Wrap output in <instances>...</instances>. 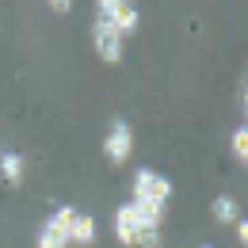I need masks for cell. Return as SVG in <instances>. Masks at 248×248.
I'll return each mask as SVG.
<instances>
[{"mask_svg":"<svg viewBox=\"0 0 248 248\" xmlns=\"http://www.w3.org/2000/svg\"><path fill=\"white\" fill-rule=\"evenodd\" d=\"M77 217V206H58L50 221L38 229V248H73L69 245V225Z\"/></svg>","mask_w":248,"mask_h":248,"instance_id":"cell-4","label":"cell"},{"mask_svg":"<svg viewBox=\"0 0 248 248\" xmlns=\"http://www.w3.org/2000/svg\"><path fill=\"white\" fill-rule=\"evenodd\" d=\"M130 153H134V130H130V123L126 119H111L107 138H103V156L111 164H123V160H130Z\"/></svg>","mask_w":248,"mask_h":248,"instance_id":"cell-5","label":"cell"},{"mask_svg":"<svg viewBox=\"0 0 248 248\" xmlns=\"http://www.w3.org/2000/svg\"><path fill=\"white\" fill-rule=\"evenodd\" d=\"M233 153H237V164H245V160H248V130H245V126L233 130Z\"/></svg>","mask_w":248,"mask_h":248,"instance_id":"cell-10","label":"cell"},{"mask_svg":"<svg viewBox=\"0 0 248 248\" xmlns=\"http://www.w3.org/2000/svg\"><path fill=\"white\" fill-rule=\"evenodd\" d=\"M95 19L111 23L123 38L130 31H138V23H141V16H138V8H134L130 0H99V4H95Z\"/></svg>","mask_w":248,"mask_h":248,"instance_id":"cell-3","label":"cell"},{"mask_svg":"<svg viewBox=\"0 0 248 248\" xmlns=\"http://www.w3.org/2000/svg\"><path fill=\"white\" fill-rule=\"evenodd\" d=\"M214 217L221 221V225H233V221L241 217V210H237V199H233V195H217V199H214Z\"/></svg>","mask_w":248,"mask_h":248,"instance_id":"cell-9","label":"cell"},{"mask_svg":"<svg viewBox=\"0 0 248 248\" xmlns=\"http://www.w3.org/2000/svg\"><path fill=\"white\" fill-rule=\"evenodd\" d=\"M206 248H214V245H206Z\"/></svg>","mask_w":248,"mask_h":248,"instance_id":"cell-12","label":"cell"},{"mask_svg":"<svg viewBox=\"0 0 248 248\" xmlns=\"http://www.w3.org/2000/svg\"><path fill=\"white\" fill-rule=\"evenodd\" d=\"M233 225H237V237H241V245H245V241H248V225H245V217H237Z\"/></svg>","mask_w":248,"mask_h":248,"instance_id":"cell-11","label":"cell"},{"mask_svg":"<svg viewBox=\"0 0 248 248\" xmlns=\"http://www.w3.org/2000/svg\"><path fill=\"white\" fill-rule=\"evenodd\" d=\"M0 176L12 187L23 184V156L16 153V149H4V153H0Z\"/></svg>","mask_w":248,"mask_h":248,"instance_id":"cell-7","label":"cell"},{"mask_svg":"<svg viewBox=\"0 0 248 248\" xmlns=\"http://www.w3.org/2000/svg\"><path fill=\"white\" fill-rule=\"evenodd\" d=\"M130 195H134L130 202L149 217V221L160 225V221H164V206H168V195H172V180L160 176V172H153V168H138Z\"/></svg>","mask_w":248,"mask_h":248,"instance_id":"cell-1","label":"cell"},{"mask_svg":"<svg viewBox=\"0 0 248 248\" xmlns=\"http://www.w3.org/2000/svg\"><path fill=\"white\" fill-rule=\"evenodd\" d=\"M115 241L123 248H160V225L149 221L134 202L115 210Z\"/></svg>","mask_w":248,"mask_h":248,"instance_id":"cell-2","label":"cell"},{"mask_svg":"<svg viewBox=\"0 0 248 248\" xmlns=\"http://www.w3.org/2000/svg\"><path fill=\"white\" fill-rule=\"evenodd\" d=\"M92 42H95V54H99V62H107V65H119V62H123V34L115 31L111 23L95 19Z\"/></svg>","mask_w":248,"mask_h":248,"instance_id":"cell-6","label":"cell"},{"mask_svg":"<svg viewBox=\"0 0 248 248\" xmlns=\"http://www.w3.org/2000/svg\"><path fill=\"white\" fill-rule=\"evenodd\" d=\"M92 241H95V221L77 210L73 225H69V245H92Z\"/></svg>","mask_w":248,"mask_h":248,"instance_id":"cell-8","label":"cell"}]
</instances>
